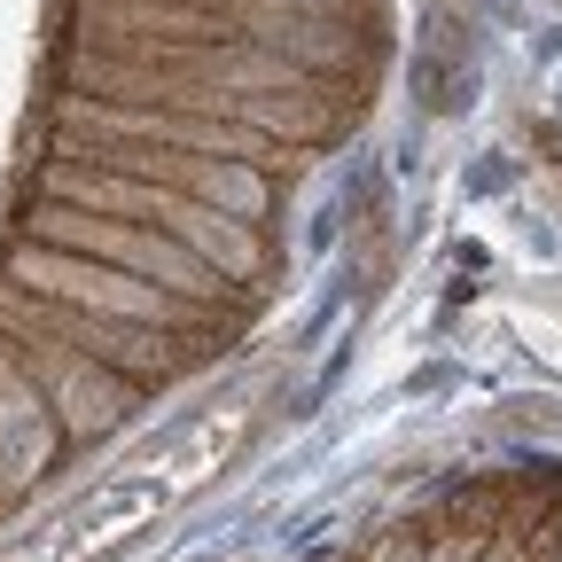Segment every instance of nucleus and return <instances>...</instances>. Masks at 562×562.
Wrapping results in <instances>:
<instances>
[{
	"instance_id": "1",
	"label": "nucleus",
	"mask_w": 562,
	"mask_h": 562,
	"mask_svg": "<svg viewBox=\"0 0 562 562\" xmlns=\"http://www.w3.org/2000/svg\"><path fill=\"white\" fill-rule=\"evenodd\" d=\"M258 391H227L195 414H180L165 438L133 446L125 461H110L94 484H79L70 501H55L40 524H24L16 539H0V562H102L125 539H140L157 516H172L188 492H203L220 476L250 430H258Z\"/></svg>"
}]
</instances>
